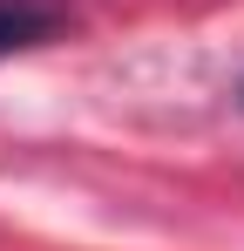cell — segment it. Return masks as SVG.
Instances as JSON below:
<instances>
[{
	"instance_id": "cell-1",
	"label": "cell",
	"mask_w": 244,
	"mask_h": 251,
	"mask_svg": "<svg viewBox=\"0 0 244 251\" xmlns=\"http://www.w3.org/2000/svg\"><path fill=\"white\" fill-rule=\"evenodd\" d=\"M61 7L48 0H0V54H21V48H41L61 34Z\"/></svg>"
}]
</instances>
